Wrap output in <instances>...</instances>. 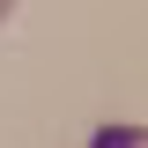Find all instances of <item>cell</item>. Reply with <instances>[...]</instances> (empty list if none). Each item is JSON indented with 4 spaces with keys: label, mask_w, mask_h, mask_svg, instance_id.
Instances as JSON below:
<instances>
[{
    "label": "cell",
    "mask_w": 148,
    "mask_h": 148,
    "mask_svg": "<svg viewBox=\"0 0 148 148\" xmlns=\"http://www.w3.org/2000/svg\"><path fill=\"white\" fill-rule=\"evenodd\" d=\"M8 8H15V0H0V22H8Z\"/></svg>",
    "instance_id": "2"
},
{
    "label": "cell",
    "mask_w": 148,
    "mask_h": 148,
    "mask_svg": "<svg viewBox=\"0 0 148 148\" xmlns=\"http://www.w3.org/2000/svg\"><path fill=\"white\" fill-rule=\"evenodd\" d=\"M89 148H148V126H104Z\"/></svg>",
    "instance_id": "1"
}]
</instances>
